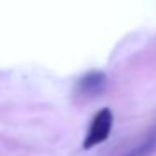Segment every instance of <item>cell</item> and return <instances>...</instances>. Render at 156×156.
<instances>
[{
  "label": "cell",
  "mask_w": 156,
  "mask_h": 156,
  "mask_svg": "<svg viewBox=\"0 0 156 156\" xmlns=\"http://www.w3.org/2000/svg\"><path fill=\"white\" fill-rule=\"evenodd\" d=\"M112 121H114V114L109 108H102L101 111L96 112L91 124H89L87 134L82 141V148L92 149L96 146L102 144L109 138V133L112 129Z\"/></svg>",
  "instance_id": "1"
},
{
  "label": "cell",
  "mask_w": 156,
  "mask_h": 156,
  "mask_svg": "<svg viewBox=\"0 0 156 156\" xmlns=\"http://www.w3.org/2000/svg\"><path fill=\"white\" fill-rule=\"evenodd\" d=\"M108 87V76L102 71H91L76 82V96L82 99H91L101 96Z\"/></svg>",
  "instance_id": "2"
},
{
  "label": "cell",
  "mask_w": 156,
  "mask_h": 156,
  "mask_svg": "<svg viewBox=\"0 0 156 156\" xmlns=\"http://www.w3.org/2000/svg\"><path fill=\"white\" fill-rule=\"evenodd\" d=\"M154 151H156V121L153 122V126L144 133L141 141L133 146L124 156H149Z\"/></svg>",
  "instance_id": "3"
}]
</instances>
